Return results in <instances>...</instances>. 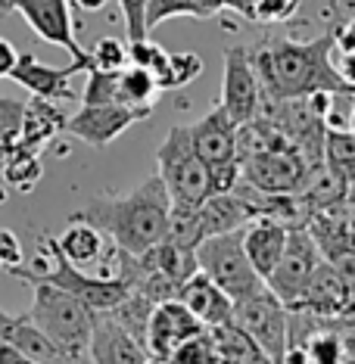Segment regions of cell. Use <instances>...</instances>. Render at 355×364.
I'll use <instances>...</instances> for the list:
<instances>
[{
	"label": "cell",
	"mask_w": 355,
	"mask_h": 364,
	"mask_svg": "<svg viewBox=\"0 0 355 364\" xmlns=\"http://www.w3.org/2000/svg\"><path fill=\"white\" fill-rule=\"evenodd\" d=\"M334 26L315 41H290V38H268L253 47V65L259 72L262 94L271 100H296L318 90L343 94L349 85L334 69Z\"/></svg>",
	"instance_id": "cell-1"
},
{
	"label": "cell",
	"mask_w": 355,
	"mask_h": 364,
	"mask_svg": "<svg viewBox=\"0 0 355 364\" xmlns=\"http://www.w3.org/2000/svg\"><path fill=\"white\" fill-rule=\"evenodd\" d=\"M78 218L90 221L115 243V250L140 255L169 234L171 200L159 175H150L140 187L125 196H97L85 209L75 212Z\"/></svg>",
	"instance_id": "cell-2"
},
{
	"label": "cell",
	"mask_w": 355,
	"mask_h": 364,
	"mask_svg": "<svg viewBox=\"0 0 355 364\" xmlns=\"http://www.w3.org/2000/svg\"><path fill=\"white\" fill-rule=\"evenodd\" d=\"M44 250L35 255L31 268L26 264H16L6 274H13L16 280H26V284H35V280H44V284H53L65 289V293L78 296L81 302H88L94 311H106L112 305H119L125 296L131 293V284L122 274H88L85 268L72 264L63 255L60 243H56L53 234H41L38 240Z\"/></svg>",
	"instance_id": "cell-3"
},
{
	"label": "cell",
	"mask_w": 355,
	"mask_h": 364,
	"mask_svg": "<svg viewBox=\"0 0 355 364\" xmlns=\"http://www.w3.org/2000/svg\"><path fill=\"white\" fill-rule=\"evenodd\" d=\"M35 302H31L28 318L53 339L65 352L69 361H85L90 349V333H94V309L81 302L78 296L65 289L35 280Z\"/></svg>",
	"instance_id": "cell-4"
},
{
	"label": "cell",
	"mask_w": 355,
	"mask_h": 364,
	"mask_svg": "<svg viewBox=\"0 0 355 364\" xmlns=\"http://www.w3.org/2000/svg\"><path fill=\"white\" fill-rule=\"evenodd\" d=\"M156 165H159L156 175L169 190L171 212H194L212 193L209 165L196 156L187 125H175L165 134L159 150H156Z\"/></svg>",
	"instance_id": "cell-5"
},
{
	"label": "cell",
	"mask_w": 355,
	"mask_h": 364,
	"mask_svg": "<svg viewBox=\"0 0 355 364\" xmlns=\"http://www.w3.org/2000/svg\"><path fill=\"white\" fill-rule=\"evenodd\" d=\"M196 264H200V271H206L234 302L246 299V296L259 293V289L265 287V280L255 274L253 262L246 259L243 228L203 237L200 243H196Z\"/></svg>",
	"instance_id": "cell-6"
},
{
	"label": "cell",
	"mask_w": 355,
	"mask_h": 364,
	"mask_svg": "<svg viewBox=\"0 0 355 364\" xmlns=\"http://www.w3.org/2000/svg\"><path fill=\"white\" fill-rule=\"evenodd\" d=\"M191 131V144L196 156L209 165L212 193H225L234 190L240 178V162H237V122L216 103L200 122L187 125Z\"/></svg>",
	"instance_id": "cell-7"
},
{
	"label": "cell",
	"mask_w": 355,
	"mask_h": 364,
	"mask_svg": "<svg viewBox=\"0 0 355 364\" xmlns=\"http://www.w3.org/2000/svg\"><path fill=\"white\" fill-rule=\"evenodd\" d=\"M234 321L250 330L271 361L284 358V349L290 346V309L271 293L268 284L259 293L234 302Z\"/></svg>",
	"instance_id": "cell-8"
},
{
	"label": "cell",
	"mask_w": 355,
	"mask_h": 364,
	"mask_svg": "<svg viewBox=\"0 0 355 364\" xmlns=\"http://www.w3.org/2000/svg\"><path fill=\"white\" fill-rule=\"evenodd\" d=\"M321 262H324V252H321V246L315 243V237L309 234L305 225H296V228H290V234H287L284 255L277 259L275 271L265 277V284L284 305H293L300 299L305 280L312 277V271H315Z\"/></svg>",
	"instance_id": "cell-9"
},
{
	"label": "cell",
	"mask_w": 355,
	"mask_h": 364,
	"mask_svg": "<svg viewBox=\"0 0 355 364\" xmlns=\"http://www.w3.org/2000/svg\"><path fill=\"white\" fill-rule=\"evenodd\" d=\"M221 109H225L237 125L259 115L262 106V81L253 65L250 47H228L225 50V78H221Z\"/></svg>",
	"instance_id": "cell-10"
},
{
	"label": "cell",
	"mask_w": 355,
	"mask_h": 364,
	"mask_svg": "<svg viewBox=\"0 0 355 364\" xmlns=\"http://www.w3.org/2000/svg\"><path fill=\"white\" fill-rule=\"evenodd\" d=\"M150 112L153 109H134L125 103H81V109L65 119V134L88 146H110L134 122L150 119Z\"/></svg>",
	"instance_id": "cell-11"
},
{
	"label": "cell",
	"mask_w": 355,
	"mask_h": 364,
	"mask_svg": "<svg viewBox=\"0 0 355 364\" xmlns=\"http://www.w3.org/2000/svg\"><path fill=\"white\" fill-rule=\"evenodd\" d=\"M13 13H19L41 41L63 47L65 53H72V60L85 63L90 69V53L75 38V22H72L69 0H13Z\"/></svg>",
	"instance_id": "cell-12"
},
{
	"label": "cell",
	"mask_w": 355,
	"mask_h": 364,
	"mask_svg": "<svg viewBox=\"0 0 355 364\" xmlns=\"http://www.w3.org/2000/svg\"><path fill=\"white\" fill-rule=\"evenodd\" d=\"M309 178V159L296 150H271L240 165V181L265 193H300Z\"/></svg>",
	"instance_id": "cell-13"
},
{
	"label": "cell",
	"mask_w": 355,
	"mask_h": 364,
	"mask_svg": "<svg viewBox=\"0 0 355 364\" xmlns=\"http://www.w3.org/2000/svg\"><path fill=\"white\" fill-rule=\"evenodd\" d=\"M203 327L206 324L181 299L156 302V309L150 314V327H147V352H150L153 361H169L171 352L187 336L200 333Z\"/></svg>",
	"instance_id": "cell-14"
},
{
	"label": "cell",
	"mask_w": 355,
	"mask_h": 364,
	"mask_svg": "<svg viewBox=\"0 0 355 364\" xmlns=\"http://www.w3.org/2000/svg\"><path fill=\"white\" fill-rule=\"evenodd\" d=\"M78 72H88V65L78 63V60H72L69 65L56 69V65H44L35 53H22L13 65L10 78L16 85L26 87L31 97H44V100H72L75 94H72L69 81L75 78Z\"/></svg>",
	"instance_id": "cell-15"
},
{
	"label": "cell",
	"mask_w": 355,
	"mask_h": 364,
	"mask_svg": "<svg viewBox=\"0 0 355 364\" xmlns=\"http://www.w3.org/2000/svg\"><path fill=\"white\" fill-rule=\"evenodd\" d=\"M287 309H302L312 314H324V318H337V314L352 311L349 305V289H346V280L340 277V271L334 268V262H321L312 277L305 280L300 299Z\"/></svg>",
	"instance_id": "cell-16"
},
{
	"label": "cell",
	"mask_w": 355,
	"mask_h": 364,
	"mask_svg": "<svg viewBox=\"0 0 355 364\" xmlns=\"http://www.w3.org/2000/svg\"><path fill=\"white\" fill-rule=\"evenodd\" d=\"M90 361H119V364H144L153 361L150 352L144 349V343H137L110 311L94 314V333H90Z\"/></svg>",
	"instance_id": "cell-17"
},
{
	"label": "cell",
	"mask_w": 355,
	"mask_h": 364,
	"mask_svg": "<svg viewBox=\"0 0 355 364\" xmlns=\"http://www.w3.org/2000/svg\"><path fill=\"white\" fill-rule=\"evenodd\" d=\"M56 243H60L65 259L72 264H78V268H90V264H97V262H110L115 271V262H119V250H115L112 240L97 225L78 218V215L69 218V228L56 237Z\"/></svg>",
	"instance_id": "cell-18"
},
{
	"label": "cell",
	"mask_w": 355,
	"mask_h": 364,
	"mask_svg": "<svg viewBox=\"0 0 355 364\" xmlns=\"http://www.w3.org/2000/svg\"><path fill=\"white\" fill-rule=\"evenodd\" d=\"M287 234H290V228H287L284 221H277V218H268V215H255L250 225L243 228L246 259L253 262L255 274H259L262 280L275 271L277 259L284 255Z\"/></svg>",
	"instance_id": "cell-19"
},
{
	"label": "cell",
	"mask_w": 355,
	"mask_h": 364,
	"mask_svg": "<svg viewBox=\"0 0 355 364\" xmlns=\"http://www.w3.org/2000/svg\"><path fill=\"white\" fill-rule=\"evenodd\" d=\"M178 299L184 302L206 327H218V324H225V321L234 318V299H231L225 289L200 268L184 280Z\"/></svg>",
	"instance_id": "cell-20"
},
{
	"label": "cell",
	"mask_w": 355,
	"mask_h": 364,
	"mask_svg": "<svg viewBox=\"0 0 355 364\" xmlns=\"http://www.w3.org/2000/svg\"><path fill=\"white\" fill-rule=\"evenodd\" d=\"M196 230L203 237L225 234V230H240L253 221V209L243 203V196H237L234 190L225 193H209L206 200L196 205Z\"/></svg>",
	"instance_id": "cell-21"
},
{
	"label": "cell",
	"mask_w": 355,
	"mask_h": 364,
	"mask_svg": "<svg viewBox=\"0 0 355 364\" xmlns=\"http://www.w3.org/2000/svg\"><path fill=\"white\" fill-rule=\"evenodd\" d=\"M0 339L19 346L28 361H69L65 352L26 314H10L0 309Z\"/></svg>",
	"instance_id": "cell-22"
},
{
	"label": "cell",
	"mask_w": 355,
	"mask_h": 364,
	"mask_svg": "<svg viewBox=\"0 0 355 364\" xmlns=\"http://www.w3.org/2000/svg\"><path fill=\"white\" fill-rule=\"evenodd\" d=\"M65 115L56 100H44V97H31L26 103V112H22V125H19V146H28V150L44 153V146L51 140L65 131Z\"/></svg>",
	"instance_id": "cell-23"
},
{
	"label": "cell",
	"mask_w": 355,
	"mask_h": 364,
	"mask_svg": "<svg viewBox=\"0 0 355 364\" xmlns=\"http://www.w3.org/2000/svg\"><path fill=\"white\" fill-rule=\"evenodd\" d=\"M212 333V346H216V358L218 361H237V364H259V361H271L265 349L253 339L250 330H243L234 318L225 321L218 327H209Z\"/></svg>",
	"instance_id": "cell-24"
},
{
	"label": "cell",
	"mask_w": 355,
	"mask_h": 364,
	"mask_svg": "<svg viewBox=\"0 0 355 364\" xmlns=\"http://www.w3.org/2000/svg\"><path fill=\"white\" fill-rule=\"evenodd\" d=\"M0 175H4V181L13 190H19V193H31V190L41 184V178H44L41 153L16 144L10 153L0 156Z\"/></svg>",
	"instance_id": "cell-25"
},
{
	"label": "cell",
	"mask_w": 355,
	"mask_h": 364,
	"mask_svg": "<svg viewBox=\"0 0 355 364\" xmlns=\"http://www.w3.org/2000/svg\"><path fill=\"white\" fill-rule=\"evenodd\" d=\"M162 94L159 81L153 72L140 69V65L128 63L125 69H119V103L134 106V109H153L156 97Z\"/></svg>",
	"instance_id": "cell-26"
},
{
	"label": "cell",
	"mask_w": 355,
	"mask_h": 364,
	"mask_svg": "<svg viewBox=\"0 0 355 364\" xmlns=\"http://www.w3.org/2000/svg\"><path fill=\"white\" fill-rule=\"evenodd\" d=\"M324 162L346 184H352L355 181V131L334 128V125L324 128Z\"/></svg>",
	"instance_id": "cell-27"
},
{
	"label": "cell",
	"mask_w": 355,
	"mask_h": 364,
	"mask_svg": "<svg viewBox=\"0 0 355 364\" xmlns=\"http://www.w3.org/2000/svg\"><path fill=\"white\" fill-rule=\"evenodd\" d=\"M203 75V60L196 53H169L165 72L159 75V87L162 90H178L194 85Z\"/></svg>",
	"instance_id": "cell-28"
},
{
	"label": "cell",
	"mask_w": 355,
	"mask_h": 364,
	"mask_svg": "<svg viewBox=\"0 0 355 364\" xmlns=\"http://www.w3.org/2000/svg\"><path fill=\"white\" fill-rule=\"evenodd\" d=\"M81 103H119V72L90 65Z\"/></svg>",
	"instance_id": "cell-29"
},
{
	"label": "cell",
	"mask_w": 355,
	"mask_h": 364,
	"mask_svg": "<svg viewBox=\"0 0 355 364\" xmlns=\"http://www.w3.org/2000/svg\"><path fill=\"white\" fill-rule=\"evenodd\" d=\"M128 63L140 65V69L153 72L156 81H159V75L165 72V63H169V53L162 50L156 41H150V35L140 38V41H128Z\"/></svg>",
	"instance_id": "cell-30"
},
{
	"label": "cell",
	"mask_w": 355,
	"mask_h": 364,
	"mask_svg": "<svg viewBox=\"0 0 355 364\" xmlns=\"http://www.w3.org/2000/svg\"><path fill=\"white\" fill-rule=\"evenodd\" d=\"M88 53H90V65H97V69L119 72L128 65V44L119 38H97V44Z\"/></svg>",
	"instance_id": "cell-31"
},
{
	"label": "cell",
	"mask_w": 355,
	"mask_h": 364,
	"mask_svg": "<svg viewBox=\"0 0 355 364\" xmlns=\"http://www.w3.org/2000/svg\"><path fill=\"white\" fill-rule=\"evenodd\" d=\"M22 112H26V103L13 100V97H0V156L10 153L19 140Z\"/></svg>",
	"instance_id": "cell-32"
},
{
	"label": "cell",
	"mask_w": 355,
	"mask_h": 364,
	"mask_svg": "<svg viewBox=\"0 0 355 364\" xmlns=\"http://www.w3.org/2000/svg\"><path fill=\"white\" fill-rule=\"evenodd\" d=\"M169 361H218V358H216V346H212L209 327H203L200 333L187 336L184 343H181L178 349L171 352Z\"/></svg>",
	"instance_id": "cell-33"
},
{
	"label": "cell",
	"mask_w": 355,
	"mask_h": 364,
	"mask_svg": "<svg viewBox=\"0 0 355 364\" xmlns=\"http://www.w3.org/2000/svg\"><path fill=\"white\" fill-rule=\"evenodd\" d=\"M171 16H194L200 19V10H196L194 0H150L147 4V28H156L159 22L171 19Z\"/></svg>",
	"instance_id": "cell-34"
},
{
	"label": "cell",
	"mask_w": 355,
	"mask_h": 364,
	"mask_svg": "<svg viewBox=\"0 0 355 364\" xmlns=\"http://www.w3.org/2000/svg\"><path fill=\"white\" fill-rule=\"evenodd\" d=\"M302 0H255L253 6V22H265V26H275V22H287L296 13Z\"/></svg>",
	"instance_id": "cell-35"
},
{
	"label": "cell",
	"mask_w": 355,
	"mask_h": 364,
	"mask_svg": "<svg viewBox=\"0 0 355 364\" xmlns=\"http://www.w3.org/2000/svg\"><path fill=\"white\" fill-rule=\"evenodd\" d=\"M147 4H150V0H119L122 16H125L128 41H140L150 35V28H147Z\"/></svg>",
	"instance_id": "cell-36"
},
{
	"label": "cell",
	"mask_w": 355,
	"mask_h": 364,
	"mask_svg": "<svg viewBox=\"0 0 355 364\" xmlns=\"http://www.w3.org/2000/svg\"><path fill=\"white\" fill-rule=\"evenodd\" d=\"M26 262V252H22V240L16 237V230L0 228V268L10 271L16 264Z\"/></svg>",
	"instance_id": "cell-37"
},
{
	"label": "cell",
	"mask_w": 355,
	"mask_h": 364,
	"mask_svg": "<svg viewBox=\"0 0 355 364\" xmlns=\"http://www.w3.org/2000/svg\"><path fill=\"white\" fill-rule=\"evenodd\" d=\"M334 41H337V50H355V16L337 22L334 26Z\"/></svg>",
	"instance_id": "cell-38"
},
{
	"label": "cell",
	"mask_w": 355,
	"mask_h": 364,
	"mask_svg": "<svg viewBox=\"0 0 355 364\" xmlns=\"http://www.w3.org/2000/svg\"><path fill=\"white\" fill-rule=\"evenodd\" d=\"M334 69H337V75L343 78V85L355 87V50H337Z\"/></svg>",
	"instance_id": "cell-39"
},
{
	"label": "cell",
	"mask_w": 355,
	"mask_h": 364,
	"mask_svg": "<svg viewBox=\"0 0 355 364\" xmlns=\"http://www.w3.org/2000/svg\"><path fill=\"white\" fill-rule=\"evenodd\" d=\"M16 60H19V50L6 38H0V78H10Z\"/></svg>",
	"instance_id": "cell-40"
},
{
	"label": "cell",
	"mask_w": 355,
	"mask_h": 364,
	"mask_svg": "<svg viewBox=\"0 0 355 364\" xmlns=\"http://www.w3.org/2000/svg\"><path fill=\"white\" fill-rule=\"evenodd\" d=\"M225 6H228V10H234V13H240L243 19L253 22V6H255V0H225Z\"/></svg>",
	"instance_id": "cell-41"
},
{
	"label": "cell",
	"mask_w": 355,
	"mask_h": 364,
	"mask_svg": "<svg viewBox=\"0 0 355 364\" xmlns=\"http://www.w3.org/2000/svg\"><path fill=\"white\" fill-rule=\"evenodd\" d=\"M196 10H200V19H206V16H216L218 10H225V0H194Z\"/></svg>",
	"instance_id": "cell-42"
},
{
	"label": "cell",
	"mask_w": 355,
	"mask_h": 364,
	"mask_svg": "<svg viewBox=\"0 0 355 364\" xmlns=\"http://www.w3.org/2000/svg\"><path fill=\"white\" fill-rule=\"evenodd\" d=\"M106 4H110V0H72V6H78V10H85V13H97V10H103Z\"/></svg>",
	"instance_id": "cell-43"
},
{
	"label": "cell",
	"mask_w": 355,
	"mask_h": 364,
	"mask_svg": "<svg viewBox=\"0 0 355 364\" xmlns=\"http://www.w3.org/2000/svg\"><path fill=\"white\" fill-rule=\"evenodd\" d=\"M346 200H349V203H355V181L349 184V193H346Z\"/></svg>",
	"instance_id": "cell-44"
},
{
	"label": "cell",
	"mask_w": 355,
	"mask_h": 364,
	"mask_svg": "<svg viewBox=\"0 0 355 364\" xmlns=\"http://www.w3.org/2000/svg\"><path fill=\"white\" fill-rule=\"evenodd\" d=\"M337 6H340V0H330V10H337Z\"/></svg>",
	"instance_id": "cell-45"
}]
</instances>
